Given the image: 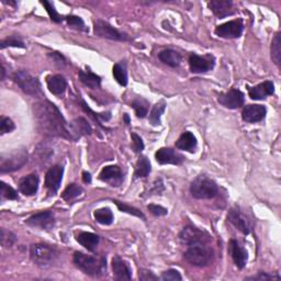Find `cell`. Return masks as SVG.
<instances>
[{
  "label": "cell",
  "mask_w": 281,
  "mask_h": 281,
  "mask_svg": "<svg viewBox=\"0 0 281 281\" xmlns=\"http://www.w3.org/2000/svg\"><path fill=\"white\" fill-rule=\"evenodd\" d=\"M12 78L24 94L37 96L41 93V86L38 78H35L25 70H18L17 73L13 74Z\"/></svg>",
  "instance_id": "6"
},
{
  "label": "cell",
  "mask_w": 281,
  "mask_h": 281,
  "mask_svg": "<svg viewBox=\"0 0 281 281\" xmlns=\"http://www.w3.org/2000/svg\"><path fill=\"white\" fill-rule=\"evenodd\" d=\"M39 188V177L37 174L25 176L19 182V189L24 195H33L37 193Z\"/></svg>",
  "instance_id": "24"
},
{
  "label": "cell",
  "mask_w": 281,
  "mask_h": 281,
  "mask_svg": "<svg viewBox=\"0 0 281 281\" xmlns=\"http://www.w3.org/2000/svg\"><path fill=\"white\" fill-rule=\"evenodd\" d=\"M228 220L231 224H233L237 230H240L243 234L247 235L250 233L251 223L248 220V217L242 212V210L238 207L232 208L229 211Z\"/></svg>",
  "instance_id": "12"
},
{
  "label": "cell",
  "mask_w": 281,
  "mask_h": 281,
  "mask_svg": "<svg viewBox=\"0 0 281 281\" xmlns=\"http://www.w3.org/2000/svg\"><path fill=\"white\" fill-rule=\"evenodd\" d=\"M112 72H114L116 80L120 83L121 86L128 85V73H126V68L122 63H118V64H116L114 66V69H112Z\"/></svg>",
  "instance_id": "34"
},
{
  "label": "cell",
  "mask_w": 281,
  "mask_h": 281,
  "mask_svg": "<svg viewBox=\"0 0 281 281\" xmlns=\"http://www.w3.org/2000/svg\"><path fill=\"white\" fill-rule=\"evenodd\" d=\"M99 179L102 181H107L111 186H120L123 182V175L120 167L112 165L104 167L99 175Z\"/></svg>",
  "instance_id": "20"
},
{
  "label": "cell",
  "mask_w": 281,
  "mask_h": 281,
  "mask_svg": "<svg viewBox=\"0 0 281 281\" xmlns=\"http://www.w3.org/2000/svg\"><path fill=\"white\" fill-rule=\"evenodd\" d=\"M271 58L277 66H280L281 62V39L280 33H277L271 43Z\"/></svg>",
  "instance_id": "35"
},
{
  "label": "cell",
  "mask_w": 281,
  "mask_h": 281,
  "mask_svg": "<svg viewBox=\"0 0 281 281\" xmlns=\"http://www.w3.org/2000/svg\"><path fill=\"white\" fill-rule=\"evenodd\" d=\"M244 94L238 89H231L219 96V102L228 109H238L244 104Z\"/></svg>",
  "instance_id": "14"
},
{
  "label": "cell",
  "mask_w": 281,
  "mask_h": 281,
  "mask_svg": "<svg viewBox=\"0 0 281 281\" xmlns=\"http://www.w3.org/2000/svg\"><path fill=\"white\" fill-rule=\"evenodd\" d=\"M82 108L100 126L102 125V123H101L102 121H108V120H110V118H111V115L109 114V112H107V114H96V112H94L93 110H91L83 101H82Z\"/></svg>",
  "instance_id": "38"
},
{
  "label": "cell",
  "mask_w": 281,
  "mask_h": 281,
  "mask_svg": "<svg viewBox=\"0 0 281 281\" xmlns=\"http://www.w3.org/2000/svg\"><path fill=\"white\" fill-rule=\"evenodd\" d=\"M123 119H124V122H125V124H126V125H130V117H129V115L124 114Z\"/></svg>",
  "instance_id": "52"
},
{
  "label": "cell",
  "mask_w": 281,
  "mask_h": 281,
  "mask_svg": "<svg viewBox=\"0 0 281 281\" xmlns=\"http://www.w3.org/2000/svg\"><path fill=\"white\" fill-rule=\"evenodd\" d=\"M245 280H258V281H269V280H280V276L276 275H268V273L266 272H258V275L252 276V277H248L246 278Z\"/></svg>",
  "instance_id": "47"
},
{
  "label": "cell",
  "mask_w": 281,
  "mask_h": 281,
  "mask_svg": "<svg viewBox=\"0 0 281 281\" xmlns=\"http://www.w3.org/2000/svg\"><path fill=\"white\" fill-rule=\"evenodd\" d=\"M81 193H82V188L80 186L76 184H70L66 187L64 192H63L62 198L67 202H70L75 200L76 198H78Z\"/></svg>",
  "instance_id": "33"
},
{
  "label": "cell",
  "mask_w": 281,
  "mask_h": 281,
  "mask_svg": "<svg viewBox=\"0 0 281 281\" xmlns=\"http://www.w3.org/2000/svg\"><path fill=\"white\" fill-rule=\"evenodd\" d=\"M131 138H132V147L134 152L136 153H140L144 150V143L143 139L140 138V136H138L136 133H132L131 134Z\"/></svg>",
  "instance_id": "46"
},
{
  "label": "cell",
  "mask_w": 281,
  "mask_h": 281,
  "mask_svg": "<svg viewBox=\"0 0 281 281\" xmlns=\"http://www.w3.org/2000/svg\"><path fill=\"white\" fill-rule=\"evenodd\" d=\"M155 158L157 163L160 165H180L185 160V157L181 154L173 149H170V147H161V149H159L155 154Z\"/></svg>",
  "instance_id": "15"
},
{
  "label": "cell",
  "mask_w": 281,
  "mask_h": 281,
  "mask_svg": "<svg viewBox=\"0 0 281 281\" xmlns=\"http://www.w3.org/2000/svg\"><path fill=\"white\" fill-rule=\"evenodd\" d=\"M41 4L44 6V8L46 9L48 16H50V18H51L52 21H54V22H56V23L61 22V21L63 20V18L60 16V13L55 10L54 6L51 3H48V2H46V0H45V2H41Z\"/></svg>",
  "instance_id": "41"
},
{
  "label": "cell",
  "mask_w": 281,
  "mask_h": 281,
  "mask_svg": "<svg viewBox=\"0 0 281 281\" xmlns=\"http://www.w3.org/2000/svg\"><path fill=\"white\" fill-rule=\"evenodd\" d=\"M78 76L80 81L85 86L91 89L100 88V85H101L100 76L94 74L93 72H90V70H82V69H80L78 72Z\"/></svg>",
  "instance_id": "29"
},
{
  "label": "cell",
  "mask_w": 281,
  "mask_h": 281,
  "mask_svg": "<svg viewBox=\"0 0 281 281\" xmlns=\"http://www.w3.org/2000/svg\"><path fill=\"white\" fill-rule=\"evenodd\" d=\"M165 109H166V102L164 100H161L154 105L150 114V122L153 125L156 126L160 124V118H161V115L164 114Z\"/></svg>",
  "instance_id": "32"
},
{
  "label": "cell",
  "mask_w": 281,
  "mask_h": 281,
  "mask_svg": "<svg viewBox=\"0 0 281 281\" xmlns=\"http://www.w3.org/2000/svg\"><path fill=\"white\" fill-rule=\"evenodd\" d=\"M2 195L3 198L8 199V200H17L18 199V193L12 187L5 184L2 181Z\"/></svg>",
  "instance_id": "42"
},
{
  "label": "cell",
  "mask_w": 281,
  "mask_h": 281,
  "mask_svg": "<svg viewBox=\"0 0 281 281\" xmlns=\"http://www.w3.org/2000/svg\"><path fill=\"white\" fill-rule=\"evenodd\" d=\"M34 118L38 129L45 135L70 138L68 124L56 105L50 101L34 104Z\"/></svg>",
  "instance_id": "1"
},
{
  "label": "cell",
  "mask_w": 281,
  "mask_h": 281,
  "mask_svg": "<svg viewBox=\"0 0 281 281\" xmlns=\"http://www.w3.org/2000/svg\"><path fill=\"white\" fill-rule=\"evenodd\" d=\"M59 256V251L48 244H33L30 248V257L32 262L39 267L51 266Z\"/></svg>",
  "instance_id": "5"
},
{
  "label": "cell",
  "mask_w": 281,
  "mask_h": 281,
  "mask_svg": "<svg viewBox=\"0 0 281 281\" xmlns=\"http://www.w3.org/2000/svg\"><path fill=\"white\" fill-rule=\"evenodd\" d=\"M151 163L149 158L146 156H140L136 163V167H135V177L136 178H144L147 177V176L150 175L151 173Z\"/></svg>",
  "instance_id": "30"
},
{
  "label": "cell",
  "mask_w": 281,
  "mask_h": 281,
  "mask_svg": "<svg viewBox=\"0 0 281 281\" xmlns=\"http://www.w3.org/2000/svg\"><path fill=\"white\" fill-rule=\"evenodd\" d=\"M208 6L214 13V16L219 19L234 15L236 11L234 4L230 2V0H212V2L208 4Z\"/></svg>",
  "instance_id": "17"
},
{
  "label": "cell",
  "mask_w": 281,
  "mask_h": 281,
  "mask_svg": "<svg viewBox=\"0 0 281 281\" xmlns=\"http://www.w3.org/2000/svg\"><path fill=\"white\" fill-rule=\"evenodd\" d=\"M175 145L178 150L193 153L196 147V138L191 132H185L180 135Z\"/></svg>",
  "instance_id": "27"
},
{
  "label": "cell",
  "mask_w": 281,
  "mask_h": 281,
  "mask_svg": "<svg viewBox=\"0 0 281 281\" xmlns=\"http://www.w3.org/2000/svg\"><path fill=\"white\" fill-rule=\"evenodd\" d=\"M160 279L164 281H180L182 280V277L179 273V271H177L176 269H170L163 272Z\"/></svg>",
  "instance_id": "45"
},
{
  "label": "cell",
  "mask_w": 281,
  "mask_h": 281,
  "mask_svg": "<svg viewBox=\"0 0 281 281\" xmlns=\"http://www.w3.org/2000/svg\"><path fill=\"white\" fill-rule=\"evenodd\" d=\"M76 241L89 251H94L97 248L98 244H99L100 238L95 233H90V232H80V233L76 236Z\"/></svg>",
  "instance_id": "26"
},
{
  "label": "cell",
  "mask_w": 281,
  "mask_h": 281,
  "mask_svg": "<svg viewBox=\"0 0 281 281\" xmlns=\"http://www.w3.org/2000/svg\"><path fill=\"white\" fill-rule=\"evenodd\" d=\"M73 261L77 268L91 277H101L107 271V259L103 256H90L76 251Z\"/></svg>",
  "instance_id": "2"
},
{
  "label": "cell",
  "mask_w": 281,
  "mask_h": 281,
  "mask_svg": "<svg viewBox=\"0 0 281 281\" xmlns=\"http://www.w3.org/2000/svg\"><path fill=\"white\" fill-rule=\"evenodd\" d=\"M68 131L72 139H77L83 135H90L93 132L91 126L83 118H77L72 123L68 124Z\"/></svg>",
  "instance_id": "19"
},
{
  "label": "cell",
  "mask_w": 281,
  "mask_h": 281,
  "mask_svg": "<svg viewBox=\"0 0 281 281\" xmlns=\"http://www.w3.org/2000/svg\"><path fill=\"white\" fill-rule=\"evenodd\" d=\"M27 161V153L25 150H19L9 154L8 157L3 156L0 159V172L12 173L23 167Z\"/></svg>",
  "instance_id": "7"
},
{
  "label": "cell",
  "mask_w": 281,
  "mask_h": 281,
  "mask_svg": "<svg viewBox=\"0 0 281 281\" xmlns=\"http://www.w3.org/2000/svg\"><path fill=\"white\" fill-rule=\"evenodd\" d=\"M275 93V85L270 80L261 82L255 87L248 88V95L252 100H263L268 96H271Z\"/></svg>",
  "instance_id": "21"
},
{
  "label": "cell",
  "mask_w": 281,
  "mask_h": 281,
  "mask_svg": "<svg viewBox=\"0 0 281 281\" xmlns=\"http://www.w3.org/2000/svg\"><path fill=\"white\" fill-rule=\"evenodd\" d=\"M179 240L182 244L187 246L208 244L211 241V237L205 231H201L194 227H186L182 229L179 234Z\"/></svg>",
  "instance_id": "8"
},
{
  "label": "cell",
  "mask_w": 281,
  "mask_h": 281,
  "mask_svg": "<svg viewBox=\"0 0 281 281\" xmlns=\"http://www.w3.org/2000/svg\"><path fill=\"white\" fill-rule=\"evenodd\" d=\"M50 56H52V58H53V60L55 61V63H56V64H59L60 66H64L65 65V59L64 58H63V56L62 55H60L59 53H51L50 54Z\"/></svg>",
  "instance_id": "50"
},
{
  "label": "cell",
  "mask_w": 281,
  "mask_h": 281,
  "mask_svg": "<svg viewBox=\"0 0 281 281\" xmlns=\"http://www.w3.org/2000/svg\"><path fill=\"white\" fill-rule=\"evenodd\" d=\"M267 110L262 104H248L242 112V118L245 122L256 123L264 120Z\"/></svg>",
  "instance_id": "18"
},
{
  "label": "cell",
  "mask_w": 281,
  "mask_h": 281,
  "mask_svg": "<svg viewBox=\"0 0 281 281\" xmlns=\"http://www.w3.org/2000/svg\"><path fill=\"white\" fill-rule=\"evenodd\" d=\"M94 216L97 222H99L102 226H110L114 222V213L109 208H101L95 211Z\"/></svg>",
  "instance_id": "31"
},
{
  "label": "cell",
  "mask_w": 281,
  "mask_h": 281,
  "mask_svg": "<svg viewBox=\"0 0 281 281\" xmlns=\"http://www.w3.org/2000/svg\"><path fill=\"white\" fill-rule=\"evenodd\" d=\"M158 59L160 60V62H163L164 64H166L168 66L178 67L181 64L182 56L177 51L167 48V50L161 51L158 54Z\"/></svg>",
  "instance_id": "28"
},
{
  "label": "cell",
  "mask_w": 281,
  "mask_h": 281,
  "mask_svg": "<svg viewBox=\"0 0 281 281\" xmlns=\"http://www.w3.org/2000/svg\"><path fill=\"white\" fill-rule=\"evenodd\" d=\"M47 88L53 95H62L67 88V81L62 75H52L46 78Z\"/></svg>",
  "instance_id": "25"
},
{
  "label": "cell",
  "mask_w": 281,
  "mask_h": 281,
  "mask_svg": "<svg viewBox=\"0 0 281 281\" xmlns=\"http://www.w3.org/2000/svg\"><path fill=\"white\" fill-rule=\"evenodd\" d=\"M230 249L232 258H233L234 264L238 269H243L244 267L247 264L248 254L243 246L235 240H232L230 243Z\"/></svg>",
  "instance_id": "22"
},
{
  "label": "cell",
  "mask_w": 281,
  "mask_h": 281,
  "mask_svg": "<svg viewBox=\"0 0 281 281\" xmlns=\"http://www.w3.org/2000/svg\"><path fill=\"white\" fill-rule=\"evenodd\" d=\"M64 168L61 165H55L47 171L45 176V186L50 193L54 194L60 189Z\"/></svg>",
  "instance_id": "16"
},
{
  "label": "cell",
  "mask_w": 281,
  "mask_h": 281,
  "mask_svg": "<svg viewBox=\"0 0 281 281\" xmlns=\"http://www.w3.org/2000/svg\"><path fill=\"white\" fill-rule=\"evenodd\" d=\"M138 278L142 281H151V280H158V277L147 269H140L138 273Z\"/></svg>",
  "instance_id": "49"
},
{
  "label": "cell",
  "mask_w": 281,
  "mask_h": 281,
  "mask_svg": "<svg viewBox=\"0 0 281 281\" xmlns=\"http://www.w3.org/2000/svg\"><path fill=\"white\" fill-rule=\"evenodd\" d=\"M82 180H83V182H86V184H90V182H91V175L87 172H83L82 173Z\"/></svg>",
  "instance_id": "51"
},
{
  "label": "cell",
  "mask_w": 281,
  "mask_h": 281,
  "mask_svg": "<svg viewBox=\"0 0 281 281\" xmlns=\"http://www.w3.org/2000/svg\"><path fill=\"white\" fill-rule=\"evenodd\" d=\"M147 209L151 211L152 214L156 215V216H164L168 213L166 208L161 207V206H157V205H150L149 207H147Z\"/></svg>",
  "instance_id": "48"
},
{
  "label": "cell",
  "mask_w": 281,
  "mask_h": 281,
  "mask_svg": "<svg viewBox=\"0 0 281 281\" xmlns=\"http://www.w3.org/2000/svg\"><path fill=\"white\" fill-rule=\"evenodd\" d=\"M112 269H114V275L117 280H131L132 271L129 265L119 256H116L112 259Z\"/></svg>",
  "instance_id": "23"
},
{
  "label": "cell",
  "mask_w": 281,
  "mask_h": 281,
  "mask_svg": "<svg viewBox=\"0 0 281 281\" xmlns=\"http://www.w3.org/2000/svg\"><path fill=\"white\" fill-rule=\"evenodd\" d=\"M25 223L29 227L39 230H51L55 226V219L53 213L50 211H43V212L31 215Z\"/></svg>",
  "instance_id": "13"
},
{
  "label": "cell",
  "mask_w": 281,
  "mask_h": 281,
  "mask_svg": "<svg viewBox=\"0 0 281 281\" xmlns=\"http://www.w3.org/2000/svg\"><path fill=\"white\" fill-rule=\"evenodd\" d=\"M132 108L135 110V114L137 118H145L146 115L149 114V102L146 100L142 99V98H138L132 102Z\"/></svg>",
  "instance_id": "36"
},
{
  "label": "cell",
  "mask_w": 281,
  "mask_h": 281,
  "mask_svg": "<svg viewBox=\"0 0 281 281\" xmlns=\"http://www.w3.org/2000/svg\"><path fill=\"white\" fill-rule=\"evenodd\" d=\"M244 30V24L242 19H236L229 21L215 27V34L223 39H236L240 38Z\"/></svg>",
  "instance_id": "10"
},
{
  "label": "cell",
  "mask_w": 281,
  "mask_h": 281,
  "mask_svg": "<svg viewBox=\"0 0 281 281\" xmlns=\"http://www.w3.org/2000/svg\"><path fill=\"white\" fill-rule=\"evenodd\" d=\"M15 123L12 122L11 119L9 118H2V121H0V133L2 134H6V133H10L15 130Z\"/></svg>",
  "instance_id": "44"
},
{
  "label": "cell",
  "mask_w": 281,
  "mask_h": 281,
  "mask_svg": "<svg viewBox=\"0 0 281 281\" xmlns=\"http://www.w3.org/2000/svg\"><path fill=\"white\" fill-rule=\"evenodd\" d=\"M66 22L70 27H73V29L79 30V31H87L85 22H83V20L79 17L68 16L66 17Z\"/></svg>",
  "instance_id": "40"
},
{
  "label": "cell",
  "mask_w": 281,
  "mask_h": 281,
  "mask_svg": "<svg viewBox=\"0 0 281 281\" xmlns=\"http://www.w3.org/2000/svg\"><path fill=\"white\" fill-rule=\"evenodd\" d=\"M94 32L97 37L114 40V41H129L130 40V38L125 33L118 31L111 24L105 22V21H103V20L95 21Z\"/></svg>",
  "instance_id": "9"
},
{
  "label": "cell",
  "mask_w": 281,
  "mask_h": 281,
  "mask_svg": "<svg viewBox=\"0 0 281 281\" xmlns=\"http://www.w3.org/2000/svg\"><path fill=\"white\" fill-rule=\"evenodd\" d=\"M114 202L117 205V207L119 208V210L122 211V212H126V213H129V214H132V215H134V216H137V217H140V219H143L145 220L146 217L145 215L140 212V211L136 208H133L129 205H125V203L121 202V201H118V200H114Z\"/></svg>",
  "instance_id": "37"
},
{
  "label": "cell",
  "mask_w": 281,
  "mask_h": 281,
  "mask_svg": "<svg viewBox=\"0 0 281 281\" xmlns=\"http://www.w3.org/2000/svg\"><path fill=\"white\" fill-rule=\"evenodd\" d=\"M8 46H13V47H24V43L21 40L17 39L16 37H10V38H7L5 40H3L2 42H0V47L3 48H6Z\"/></svg>",
  "instance_id": "43"
},
{
  "label": "cell",
  "mask_w": 281,
  "mask_h": 281,
  "mask_svg": "<svg viewBox=\"0 0 281 281\" xmlns=\"http://www.w3.org/2000/svg\"><path fill=\"white\" fill-rule=\"evenodd\" d=\"M5 74H6V69H5V66L3 65L2 66V77H0V79H2V80L5 79Z\"/></svg>",
  "instance_id": "53"
},
{
  "label": "cell",
  "mask_w": 281,
  "mask_h": 281,
  "mask_svg": "<svg viewBox=\"0 0 281 281\" xmlns=\"http://www.w3.org/2000/svg\"><path fill=\"white\" fill-rule=\"evenodd\" d=\"M0 241L4 247H11V246L16 243L17 238L16 235L10 231H7L6 229L0 230Z\"/></svg>",
  "instance_id": "39"
},
{
  "label": "cell",
  "mask_w": 281,
  "mask_h": 281,
  "mask_svg": "<svg viewBox=\"0 0 281 281\" xmlns=\"http://www.w3.org/2000/svg\"><path fill=\"white\" fill-rule=\"evenodd\" d=\"M190 192L195 199H212L219 193V187L212 179L200 175L191 182Z\"/></svg>",
  "instance_id": "4"
},
{
  "label": "cell",
  "mask_w": 281,
  "mask_h": 281,
  "mask_svg": "<svg viewBox=\"0 0 281 281\" xmlns=\"http://www.w3.org/2000/svg\"><path fill=\"white\" fill-rule=\"evenodd\" d=\"M214 58L211 55L200 56L196 54H191L189 56V67L193 74L207 73L214 67Z\"/></svg>",
  "instance_id": "11"
},
{
  "label": "cell",
  "mask_w": 281,
  "mask_h": 281,
  "mask_svg": "<svg viewBox=\"0 0 281 281\" xmlns=\"http://www.w3.org/2000/svg\"><path fill=\"white\" fill-rule=\"evenodd\" d=\"M186 261L196 267H207L213 262L214 251L207 244L190 246L184 254Z\"/></svg>",
  "instance_id": "3"
}]
</instances>
